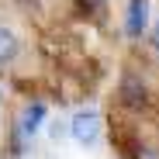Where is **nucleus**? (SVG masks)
Wrapping results in <instances>:
<instances>
[{
  "instance_id": "5",
  "label": "nucleus",
  "mask_w": 159,
  "mask_h": 159,
  "mask_svg": "<svg viewBox=\"0 0 159 159\" xmlns=\"http://www.w3.org/2000/svg\"><path fill=\"white\" fill-rule=\"evenodd\" d=\"M14 56H17V35L0 24V66H11Z\"/></svg>"
},
{
  "instance_id": "6",
  "label": "nucleus",
  "mask_w": 159,
  "mask_h": 159,
  "mask_svg": "<svg viewBox=\"0 0 159 159\" xmlns=\"http://www.w3.org/2000/svg\"><path fill=\"white\" fill-rule=\"evenodd\" d=\"M104 4H107V0H80V7H83L90 17H97V21L104 17Z\"/></svg>"
},
{
  "instance_id": "8",
  "label": "nucleus",
  "mask_w": 159,
  "mask_h": 159,
  "mask_svg": "<svg viewBox=\"0 0 159 159\" xmlns=\"http://www.w3.org/2000/svg\"><path fill=\"white\" fill-rule=\"evenodd\" d=\"M0 97H4V93H0Z\"/></svg>"
},
{
  "instance_id": "2",
  "label": "nucleus",
  "mask_w": 159,
  "mask_h": 159,
  "mask_svg": "<svg viewBox=\"0 0 159 159\" xmlns=\"http://www.w3.org/2000/svg\"><path fill=\"white\" fill-rule=\"evenodd\" d=\"M149 24V0H131L128 4V17H125V31L131 38H139Z\"/></svg>"
},
{
  "instance_id": "4",
  "label": "nucleus",
  "mask_w": 159,
  "mask_h": 159,
  "mask_svg": "<svg viewBox=\"0 0 159 159\" xmlns=\"http://www.w3.org/2000/svg\"><path fill=\"white\" fill-rule=\"evenodd\" d=\"M42 118H45V104H42V100L28 104V107H24V114H21V135H35L38 125H42Z\"/></svg>"
},
{
  "instance_id": "7",
  "label": "nucleus",
  "mask_w": 159,
  "mask_h": 159,
  "mask_svg": "<svg viewBox=\"0 0 159 159\" xmlns=\"http://www.w3.org/2000/svg\"><path fill=\"white\" fill-rule=\"evenodd\" d=\"M149 42H152V48H156V52H159V21H156V28H152V31H149Z\"/></svg>"
},
{
  "instance_id": "1",
  "label": "nucleus",
  "mask_w": 159,
  "mask_h": 159,
  "mask_svg": "<svg viewBox=\"0 0 159 159\" xmlns=\"http://www.w3.org/2000/svg\"><path fill=\"white\" fill-rule=\"evenodd\" d=\"M73 139L80 145H93L100 139V114L97 111H80L73 114Z\"/></svg>"
},
{
  "instance_id": "3",
  "label": "nucleus",
  "mask_w": 159,
  "mask_h": 159,
  "mask_svg": "<svg viewBox=\"0 0 159 159\" xmlns=\"http://www.w3.org/2000/svg\"><path fill=\"white\" fill-rule=\"evenodd\" d=\"M121 100L128 104V107H142V104H145V83H142L139 76L128 73L121 80Z\"/></svg>"
}]
</instances>
